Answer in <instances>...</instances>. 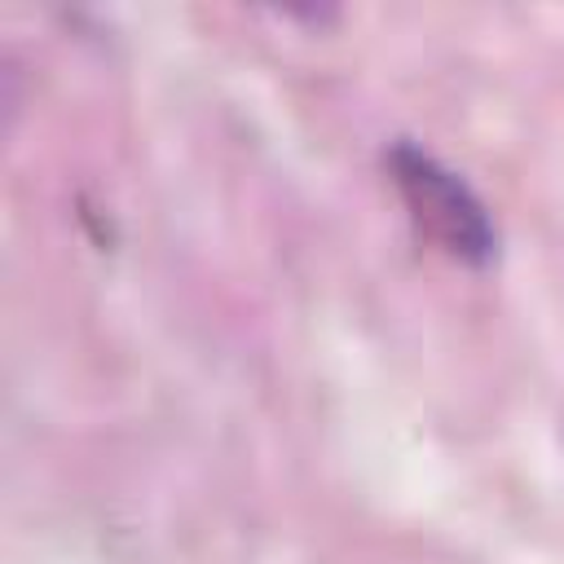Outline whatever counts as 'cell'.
<instances>
[{
    "mask_svg": "<svg viewBox=\"0 0 564 564\" xmlns=\"http://www.w3.org/2000/svg\"><path fill=\"white\" fill-rule=\"evenodd\" d=\"M392 181L414 216V225L454 260L485 264L498 247V234L480 207V198L427 150L419 145H397L392 150Z\"/></svg>",
    "mask_w": 564,
    "mask_h": 564,
    "instance_id": "cell-1",
    "label": "cell"
}]
</instances>
